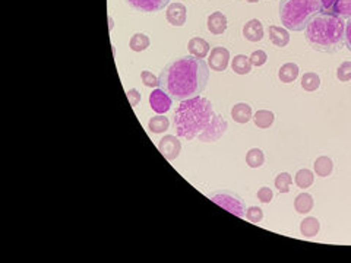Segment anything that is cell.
<instances>
[{"label":"cell","mask_w":351,"mask_h":263,"mask_svg":"<svg viewBox=\"0 0 351 263\" xmlns=\"http://www.w3.org/2000/svg\"><path fill=\"white\" fill-rule=\"evenodd\" d=\"M160 88L176 101L199 97L209 81V66L193 56H184L167 64L160 76Z\"/></svg>","instance_id":"cell-1"},{"label":"cell","mask_w":351,"mask_h":263,"mask_svg":"<svg viewBox=\"0 0 351 263\" xmlns=\"http://www.w3.org/2000/svg\"><path fill=\"white\" fill-rule=\"evenodd\" d=\"M345 22L335 12L320 11L305 28L308 44L316 52L337 53L344 47Z\"/></svg>","instance_id":"cell-2"},{"label":"cell","mask_w":351,"mask_h":263,"mask_svg":"<svg viewBox=\"0 0 351 263\" xmlns=\"http://www.w3.org/2000/svg\"><path fill=\"white\" fill-rule=\"evenodd\" d=\"M214 116L215 114L211 101L199 95L191 100L180 101L174 111L173 125L177 136L192 140L209 125Z\"/></svg>","instance_id":"cell-3"},{"label":"cell","mask_w":351,"mask_h":263,"mask_svg":"<svg viewBox=\"0 0 351 263\" xmlns=\"http://www.w3.org/2000/svg\"><path fill=\"white\" fill-rule=\"evenodd\" d=\"M320 11V0H279V19L290 31H303Z\"/></svg>","instance_id":"cell-4"},{"label":"cell","mask_w":351,"mask_h":263,"mask_svg":"<svg viewBox=\"0 0 351 263\" xmlns=\"http://www.w3.org/2000/svg\"><path fill=\"white\" fill-rule=\"evenodd\" d=\"M208 198L213 200L214 203L220 205L223 209L228 210L230 213H233L236 217H239V218H245L246 217V209L243 200H242V198H240L239 195H236L233 192L220 190V192L211 193Z\"/></svg>","instance_id":"cell-5"},{"label":"cell","mask_w":351,"mask_h":263,"mask_svg":"<svg viewBox=\"0 0 351 263\" xmlns=\"http://www.w3.org/2000/svg\"><path fill=\"white\" fill-rule=\"evenodd\" d=\"M227 129H228V122L225 118H223V116L215 114L213 117V120L209 122V125L198 135V139L201 142H206V144L217 142V140H220L223 137L224 133L227 132Z\"/></svg>","instance_id":"cell-6"},{"label":"cell","mask_w":351,"mask_h":263,"mask_svg":"<svg viewBox=\"0 0 351 263\" xmlns=\"http://www.w3.org/2000/svg\"><path fill=\"white\" fill-rule=\"evenodd\" d=\"M171 104H173V98L161 88L154 89L149 95V105L158 114H166L171 108Z\"/></svg>","instance_id":"cell-7"},{"label":"cell","mask_w":351,"mask_h":263,"mask_svg":"<svg viewBox=\"0 0 351 263\" xmlns=\"http://www.w3.org/2000/svg\"><path fill=\"white\" fill-rule=\"evenodd\" d=\"M228 62H230V52L225 47H214L209 53L208 66L211 67V70L224 72L228 67Z\"/></svg>","instance_id":"cell-8"},{"label":"cell","mask_w":351,"mask_h":263,"mask_svg":"<svg viewBox=\"0 0 351 263\" xmlns=\"http://www.w3.org/2000/svg\"><path fill=\"white\" fill-rule=\"evenodd\" d=\"M158 151L164 155L166 159L173 161V159H176V158L180 155V140L176 136H173V135H166V136L162 137V139H160V142H158Z\"/></svg>","instance_id":"cell-9"},{"label":"cell","mask_w":351,"mask_h":263,"mask_svg":"<svg viewBox=\"0 0 351 263\" xmlns=\"http://www.w3.org/2000/svg\"><path fill=\"white\" fill-rule=\"evenodd\" d=\"M130 8L142 13H155L164 9L170 0H125Z\"/></svg>","instance_id":"cell-10"},{"label":"cell","mask_w":351,"mask_h":263,"mask_svg":"<svg viewBox=\"0 0 351 263\" xmlns=\"http://www.w3.org/2000/svg\"><path fill=\"white\" fill-rule=\"evenodd\" d=\"M166 18L173 27H183L188 19V9L183 3H171L167 8Z\"/></svg>","instance_id":"cell-11"},{"label":"cell","mask_w":351,"mask_h":263,"mask_svg":"<svg viewBox=\"0 0 351 263\" xmlns=\"http://www.w3.org/2000/svg\"><path fill=\"white\" fill-rule=\"evenodd\" d=\"M227 25H228L227 23V16L220 11L213 12L208 16V21H206L208 31L211 32L213 35H223L225 30H227Z\"/></svg>","instance_id":"cell-12"},{"label":"cell","mask_w":351,"mask_h":263,"mask_svg":"<svg viewBox=\"0 0 351 263\" xmlns=\"http://www.w3.org/2000/svg\"><path fill=\"white\" fill-rule=\"evenodd\" d=\"M243 35L247 41L258 42L264 38V27L259 19H250L243 27Z\"/></svg>","instance_id":"cell-13"},{"label":"cell","mask_w":351,"mask_h":263,"mask_svg":"<svg viewBox=\"0 0 351 263\" xmlns=\"http://www.w3.org/2000/svg\"><path fill=\"white\" fill-rule=\"evenodd\" d=\"M188 50H189L191 56H193V57L205 59L209 54L211 45H209V42L201 38V37H193L188 42Z\"/></svg>","instance_id":"cell-14"},{"label":"cell","mask_w":351,"mask_h":263,"mask_svg":"<svg viewBox=\"0 0 351 263\" xmlns=\"http://www.w3.org/2000/svg\"><path fill=\"white\" fill-rule=\"evenodd\" d=\"M268 34H269L271 42L278 49L286 47L290 42V32L287 31V28H281V27H277V25H269L268 27Z\"/></svg>","instance_id":"cell-15"},{"label":"cell","mask_w":351,"mask_h":263,"mask_svg":"<svg viewBox=\"0 0 351 263\" xmlns=\"http://www.w3.org/2000/svg\"><path fill=\"white\" fill-rule=\"evenodd\" d=\"M231 117L236 123H240V125H246L247 122L252 120V107L246 103H239V104L233 105L231 108Z\"/></svg>","instance_id":"cell-16"},{"label":"cell","mask_w":351,"mask_h":263,"mask_svg":"<svg viewBox=\"0 0 351 263\" xmlns=\"http://www.w3.org/2000/svg\"><path fill=\"white\" fill-rule=\"evenodd\" d=\"M298 72H300V69H298L297 64L288 62V63H284L279 67V70H278V78H279V81L284 82V84H291V82H294V81L297 79Z\"/></svg>","instance_id":"cell-17"},{"label":"cell","mask_w":351,"mask_h":263,"mask_svg":"<svg viewBox=\"0 0 351 263\" xmlns=\"http://www.w3.org/2000/svg\"><path fill=\"white\" fill-rule=\"evenodd\" d=\"M320 230V222L318 218L315 217H308L305 218L301 224H300V234L306 238H312L315 237Z\"/></svg>","instance_id":"cell-18"},{"label":"cell","mask_w":351,"mask_h":263,"mask_svg":"<svg viewBox=\"0 0 351 263\" xmlns=\"http://www.w3.org/2000/svg\"><path fill=\"white\" fill-rule=\"evenodd\" d=\"M313 205H315L313 198L309 193H300V195L296 196V199H294V209L300 215L309 213L310 210L313 209Z\"/></svg>","instance_id":"cell-19"},{"label":"cell","mask_w":351,"mask_h":263,"mask_svg":"<svg viewBox=\"0 0 351 263\" xmlns=\"http://www.w3.org/2000/svg\"><path fill=\"white\" fill-rule=\"evenodd\" d=\"M231 69L234 70V74L237 75L250 74V70H252L250 59H249L247 56H245V54H237V56H234V59L231 60Z\"/></svg>","instance_id":"cell-20"},{"label":"cell","mask_w":351,"mask_h":263,"mask_svg":"<svg viewBox=\"0 0 351 263\" xmlns=\"http://www.w3.org/2000/svg\"><path fill=\"white\" fill-rule=\"evenodd\" d=\"M313 169H315L316 176H319V177L323 179V177L331 176V173H332V170H334V162H332V159H331L330 157L322 155V157L316 158V161H315V164H313Z\"/></svg>","instance_id":"cell-21"},{"label":"cell","mask_w":351,"mask_h":263,"mask_svg":"<svg viewBox=\"0 0 351 263\" xmlns=\"http://www.w3.org/2000/svg\"><path fill=\"white\" fill-rule=\"evenodd\" d=\"M252 118H253V123L258 129H268V127L272 126L275 116L269 110H258Z\"/></svg>","instance_id":"cell-22"},{"label":"cell","mask_w":351,"mask_h":263,"mask_svg":"<svg viewBox=\"0 0 351 263\" xmlns=\"http://www.w3.org/2000/svg\"><path fill=\"white\" fill-rule=\"evenodd\" d=\"M149 42L151 41H149L148 35H145V34H142V32H136V34H133L132 38L129 40V47H130L132 52H145L149 47Z\"/></svg>","instance_id":"cell-23"},{"label":"cell","mask_w":351,"mask_h":263,"mask_svg":"<svg viewBox=\"0 0 351 263\" xmlns=\"http://www.w3.org/2000/svg\"><path fill=\"white\" fill-rule=\"evenodd\" d=\"M169 127H170V122H169V118H167V117L154 116L149 118L148 129L152 132V133H155V135H160V133L167 132V130H169Z\"/></svg>","instance_id":"cell-24"},{"label":"cell","mask_w":351,"mask_h":263,"mask_svg":"<svg viewBox=\"0 0 351 263\" xmlns=\"http://www.w3.org/2000/svg\"><path fill=\"white\" fill-rule=\"evenodd\" d=\"M320 86L319 75L315 72H306L301 76V88L308 92H315Z\"/></svg>","instance_id":"cell-25"},{"label":"cell","mask_w":351,"mask_h":263,"mask_svg":"<svg viewBox=\"0 0 351 263\" xmlns=\"http://www.w3.org/2000/svg\"><path fill=\"white\" fill-rule=\"evenodd\" d=\"M264 162H265V155L259 148H253L246 154V164L250 169H259L264 165Z\"/></svg>","instance_id":"cell-26"},{"label":"cell","mask_w":351,"mask_h":263,"mask_svg":"<svg viewBox=\"0 0 351 263\" xmlns=\"http://www.w3.org/2000/svg\"><path fill=\"white\" fill-rule=\"evenodd\" d=\"M294 181H296L298 189H308V187H310V186L313 184L315 176H313V173L308 169L298 170L297 173H296Z\"/></svg>","instance_id":"cell-27"},{"label":"cell","mask_w":351,"mask_h":263,"mask_svg":"<svg viewBox=\"0 0 351 263\" xmlns=\"http://www.w3.org/2000/svg\"><path fill=\"white\" fill-rule=\"evenodd\" d=\"M291 183H293V177L288 173H279L275 177V181H274V184H275V187L279 193H288L290 187H291Z\"/></svg>","instance_id":"cell-28"},{"label":"cell","mask_w":351,"mask_h":263,"mask_svg":"<svg viewBox=\"0 0 351 263\" xmlns=\"http://www.w3.org/2000/svg\"><path fill=\"white\" fill-rule=\"evenodd\" d=\"M332 12L340 15L341 18H351V0H337Z\"/></svg>","instance_id":"cell-29"},{"label":"cell","mask_w":351,"mask_h":263,"mask_svg":"<svg viewBox=\"0 0 351 263\" xmlns=\"http://www.w3.org/2000/svg\"><path fill=\"white\" fill-rule=\"evenodd\" d=\"M337 78L340 82H348L351 79V62H344L337 69Z\"/></svg>","instance_id":"cell-30"},{"label":"cell","mask_w":351,"mask_h":263,"mask_svg":"<svg viewBox=\"0 0 351 263\" xmlns=\"http://www.w3.org/2000/svg\"><path fill=\"white\" fill-rule=\"evenodd\" d=\"M141 79H142L144 85L148 86V88H157V86H160V79L152 74V72H149V70H142L141 72Z\"/></svg>","instance_id":"cell-31"},{"label":"cell","mask_w":351,"mask_h":263,"mask_svg":"<svg viewBox=\"0 0 351 263\" xmlns=\"http://www.w3.org/2000/svg\"><path fill=\"white\" fill-rule=\"evenodd\" d=\"M246 218L250 222H253V224H259L264 218V210L258 208V206H250V208L246 209Z\"/></svg>","instance_id":"cell-32"},{"label":"cell","mask_w":351,"mask_h":263,"mask_svg":"<svg viewBox=\"0 0 351 263\" xmlns=\"http://www.w3.org/2000/svg\"><path fill=\"white\" fill-rule=\"evenodd\" d=\"M250 63H252V66H256V67H259V66H264V64L266 63V60H268V56H266V53L264 52V50H256V52H253L252 54H250Z\"/></svg>","instance_id":"cell-33"},{"label":"cell","mask_w":351,"mask_h":263,"mask_svg":"<svg viewBox=\"0 0 351 263\" xmlns=\"http://www.w3.org/2000/svg\"><path fill=\"white\" fill-rule=\"evenodd\" d=\"M258 199L261 200L262 203H269L271 200L274 199V193H272V190L269 189V187H266V186H264V187H261V189L258 190Z\"/></svg>","instance_id":"cell-34"},{"label":"cell","mask_w":351,"mask_h":263,"mask_svg":"<svg viewBox=\"0 0 351 263\" xmlns=\"http://www.w3.org/2000/svg\"><path fill=\"white\" fill-rule=\"evenodd\" d=\"M126 95H128L129 103H130V105H132L133 108H135V107H136V105L141 103V98H142V95H141V92H139L138 89H135V88L128 89Z\"/></svg>","instance_id":"cell-35"},{"label":"cell","mask_w":351,"mask_h":263,"mask_svg":"<svg viewBox=\"0 0 351 263\" xmlns=\"http://www.w3.org/2000/svg\"><path fill=\"white\" fill-rule=\"evenodd\" d=\"M344 45L351 52V18L345 22V30H344Z\"/></svg>","instance_id":"cell-36"},{"label":"cell","mask_w":351,"mask_h":263,"mask_svg":"<svg viewBox=\"0 0 351 263\" xmlns=\"http://www.w3.org/2000/svg\"><path fill=\"white\" fill-rule=\"evenodd\" d=\"M335 2H337V0H320V3H322V11L332 12L334 6H335Z\"/></svg>","instance_id":"cell-37"},{"label":"cell","mask_w":351,"mask_h":263,"mask_svg":"<svg viewBox=\"0 0 351 263\" xmlns=\"http://www.w3.org/2000/svg\"><path fill=\"white\" fill-rule=\"evenodd\" d=\"M108 21H110V30H113V19H111V18H108Z\"/></svg>","instance_id":"cell-38"},{"label":"cell","mask_w":351,"mask_h":263,"mask_svg":"<svg viewBox=\"0 0 351 263\" xmlns=\"http://www.w3.org/2000/svg\"><path fill=\"white\" fill-rule=\"evenodd\" d=\"M246 2H247V3H258L259 0H246Z\"/></svg>","instance_id":"cell-39"}]
</instances>
